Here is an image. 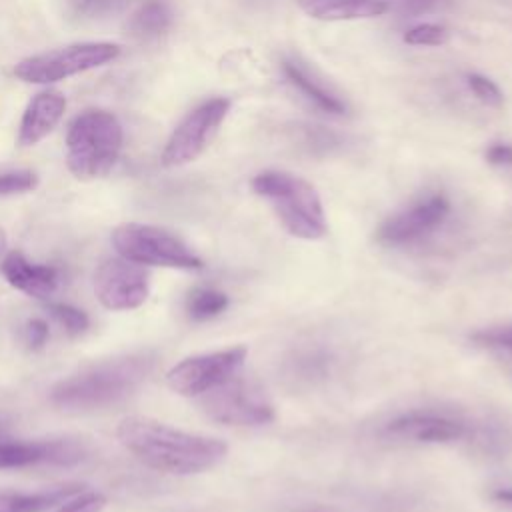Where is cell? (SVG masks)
<instances>
[{
  "mask_svg": "<svg viewBox=\"0 0 512 512\" xmlns=\"http://www.w3.org/2000/svg\"><path fill=\"white\" fill-rule=\"evenodd\" d=\"M116 434L122 446L140 462L170 474H198L210 470L228 450L218 438L184 432L144 416L124 418Z\"/></svg>",
  "mask_w": 512,
  "mask_h": 512,
  "instance_id": "6da1fadb",
  "label": "cell"
},
{
  "mask_svg": "<svg viewBox=\"0 0 512 512\" xmlns=\"http://www.w3.org/2000/svg\"><path fill=\"white\" fill-rule=\"evenodd\" d=\"M154 356L140 352L94 364L60 380L50 390L52 404L66 410H92L116 404L148 378Z\"/></svg>",
  "mask_w": 512,
  "mask_h": 512,
  "instance_id": "7a4b0ae2",
  "label": "cell"
},
{
  "mask_svg": "<svg viewBox=\"0 0 512 512\" xmlns=\"http://www.w3.org/2000/svg\"><path fill=\"white\" fill-rule=\"evenodd\" d=\"M252 190L272 206L288 234L318 240L328 232L322 200L304 178L284 170H264L252 178Z\"/></svg>",
  "mask_w": 512,
  "mask_h": 512,
  "instance_id": "3957f363",
  "label": "cell"
},
{
  "mask_svg": "<svg viewBox=\"0 0 512 512\" xmlns=\"http://www.w3.org/2000/svg\"><path fill=\"white\" fill-rule=\"evenodd\" d=\"M122 150V126L112 112L84 110L66 136V164L80 180L106 176Z\"/></svg>",
  "mask_w": 512,
  "mask_h": 512,
  "instance_id": "277c9868",
  "label": "cell"
},
{
  "mask_svg": "<svg viewBox=\"0 0 512 512\" xmlns=\"http://www.w3.org/2000/svg\"><path fill=\"white\" fill-rule=\"evenodd\" d=\"M116 252L140 266H164L180 270H198L202 260L188 248L184 240L172 232L150 224H120L112 232Z\"/></svg>",
  "mask_w": 512,
  "mask_h": 512,
  "instance_id": "5b68a950",
  "label": "cell"
},
{
  "mask_svg": "<svg viewBox=\"0 0 512 512\" xmlns=\"http://www.w3.org/2000/svg\"><path fill=\"white\" fill-rule=\"evenodd\" d=\"M118 54L120 46L112 42H80L28 56L14 66V74L30 84H52L104 66L118 58Z\"/></svg>",
  "mask_w": 512,
  "mask_h": 512,
  "instance_id": "8992f818",
  "label": "cell"
},
{
  "mask_svg": "<svg viewBox=\"0 0 512 512\" xmlns=\"http://www.w3.org/2000/svg\"><path fill=\"white\" fill-rule=\"evenodd\" d=\"M204 412L222 424L264 426L274 420V406L266 392L238 374L202 394Z\"/></svg>",
  "mask_w": 512,
  "mask_h": 512,
  "instance_id": "52a82bcc",
  "label": "cell"
},
{
  "mask_svg": "<svg viewBox=\"0 0 512 512\" xmlns=\"http://www.w3.org/2000/svg\"><path fill=\"white\" fill-rule=\"evenodd\" d=\"M452 204L446 194L430 192L388 216L376 230L384 246H412L434 236L448 220Z\"/></svg>",
  "mask_w": 512,
  "mask_h": 512,
  "instance_id": "ba28073f",
  "label": "cell"
},
{
  "mask_svg": "<svg viewBox=\"0 0 512 512\" xmlns=\"http://www.w3.org/2000/svg\"><path fill=\"white\" fill-rule=\"evenodd\" d=\"M248 356L246 346L184 358L166 374V384L182 396H202L236 376Z\"/></svg>",
  "mask_w": 512,
  "mask_h": 512,
  "instance_id": "9c48e42d",
  "label": "cell"
},
{
  "mask_svg": "<svg viewBox=\"0 0 512 512\" xmlns=\"http://www.w3.org/2000/svg\"><path fill=\"white\" fill-rule=\"evenodd\" d=\"M384 434L402 442L416 444H452L476 436V426L448 410L414 408L396 414L386 426Z\"/></svg>",
  "mask_w": 512,
  "mask_h": 512,
  "instance_id": "30bf717a",
  "label": "cell"
},
{
  "mask_svg": "<svg viewBox=\"0 0 512 512\" xmlns=\"http://www.w3.org/2000/svg\"><path fill=\"white\" fill-rule=\"evenodd\" d=\"M228 110V98H210L196 106L170 134L162 150V164L174 168L198 158L220 128Z\"/></svg>",
  "mask_w": 512,
  "mask_h": 512,
  "instance_id": "8fae6325",
  "label": "cell"
},
{
  "mask_svg": "<svg viewBox=\"0 0 512 512\" xmlns=\"http://www.w3.org/2000/svg\"><path fill=\"white\" fill-rule=\"evenodd\" d=\"M150 280L144 266L126 258H106L94 276V292L108 310H132L148 298Z\"/></svg>",
  "mask_w": 512,
  "mask_h": 512,
  "instance_id": "7c38bea8",
  "label": "cell"
},
{
  "mask_svg": "<svg viewBox=\"0 0 512 512\" xmlns=\"http://www.w3.org/2000/svg\"><path fill=\"white\" fill-rule=\"evenodd\" d=\"M82 450L68 440H10L0 436V468H22L40 462L68 464L80 458Z\"/></svg>",
  "mask_w": 512,
  "mask_h": 512,
  "instance_id": "4fadbf2b",
  "label": "cell"
},
{
  "mask_svg": "<svg viewBox=\"0 0 512 512\" xmlns=\"http://www.w3.org/2000/svg\"><path fill=\"white\" fill-rule=\"evenodd\" d=\"M0 270L10 286L34 298L50 296L60 282V272L54 266L30 262L22 252H8L0 260Z\"/></svg>",
  "mask_w": 512,
  "mask_h": 512,
  "instance_id": "5bb4252c",
  "label": "cell"
},
{
  "mask_svg": "<svg viewBox=\"0 0 512 512\" xmlns=\"http://www.w3.org/2000/svg\"><path fill=\"white\" fill-rule=\"evenodd\" d=\"M66 110V98L58 90H44L36 94L20 122L18 130V142L22 146H34L42 138H46L54 126L60 122L62 114Z\"/></svg>",
  "mask_w": 512,
  "mask_h": 512,
  "instance_id": "9a60e30c",
  "label": "cell"
},
{
  "mask_svg": "<svg viewBox=\"0 0 512 512\" xmlns=\"http://www.w3.org/2000/svg\"><path fill=\"white\" fill-rule=\"evenodd\" d=\"M308 16L316 20H358L382 16L388 10L386 0H296Z\"/></svg>",
  "mask_w": 512,
  "mask_h": 512,
  "instance_id": "2e32d148",
  "label": "cell"
},
{
  "mask_svg": "<svg viewBox=\"0 0 512 512\" xmlns=\"http://www.w3.org/2000/svg\"><path fill=\"white\" fill-rule=\"evenodd\" d=\"M84 484H64L56 488L24 492H0V512H42L60 506L84 492Z\"/></svg>",
  "mask_w": 512,
  "mask_h": 512,
  "instance_id": "e0dca14e",
  "label": "cell"
},
{
  "mask_svg": "<svg viewBox=\"0 0 512 512\" xmlns=\"http://www.w3.org/2000/svg\"><path fill=\"white\" fill-rule=\"evenodd\" d=\"M282 70L284 76L288 78V82L304 94V98H308L318 110L326 112V114H344L346 112V104L344 100L332 92L330 88H326L322 82H318L306 68H302L298 62L294 60H284L282 62Z\"/></svg>",
  "mask_w": 512,
  "mask_h": 512,
  "instance_id": "ac0fdd59",
  "label": "cell"
},
{
  "mask_svg": "<svg viewBox=\"0 0 512 512\" xmlns=\"http://www.w3.org/2000/svg\"><path fill=\"white\" fill-rule=\"evenodd\" d=\"M128 26L138 38H158L172 26V10L162 0H148L132 14Z\"/></svg>",
  "mask_w": 512,
  "mask_h": 512,
  "instance_id": "d6986e66",
  "label": "cell"
},
{
  "mask_svg": "<svg viewBox=\"0 0 512 512\" xmlns=\"http://www.w3.org/2000/svg\"><path fill=\"white\" fill-rule=\"evenodd\" d=\"M230 300L222 290L216 288H194L186 298V312L192 320H208L222 314Z\"/></svg>",
  "mask_w": 512,
  "mask_h": 512,
  "instance_id": "ffe728a7",
  "label": "cell"
},
{
  "mask_svg": "<svg viewBox=\"0 0 512 512\" xmlns=\"http://www.w3.org/2000/svg\"><path fill=\"white\" fill-rule=\"evenodd\" d=\"M470 340L484 350H492L498 354H506L512 358V322L486 326L470 334Z\"/></svg>",
  "mask_w": 512,
  "mask_h": 512,
  "instance_id": "44dd1931",
  "label": "cell"
},
{
  "mask_svg": "<svg viewBox=\"0 0 512 512\" xmlns=\"http://www.w3.org/2000/svg\"><path fill=\"white\" fill-rule=\"evenodd\" d=\"M48 312L54 316V320L64 326V330L72 336L84 332L88 328V316L86 312L70 306V304H62V302H50L46 304Z\"/></svg>",
  "mask_w": 512,
  "mask_h": 512,
  "instance_id": "7402d4cb",
  "label": "cell"
},
{
  "mask_svg": "<svg viewBox=\"0 0 512 512\" xmlns=\"http://www.w3.org/2000/svg\"><path fill=\"white\" fill-rule=\"evenodd\" d=\"M450 38V32L440 24H418L404 34V42L412 46H442Z\"/></svg>",
  "mask_w": 512,
  "mask_h": 512,
  "instance_id": "603a6c76",
  "label": "cell"
},
{
  "mask_svg": "<svg viewBox=\"0 0 512 512\" xmlns=\"http://www.w3.org/2000/svg\"><path fill=\"white\" fill-rule=\"evenodd\" d=\"M38 178L30 170H10V172H0V196H12V194H22L32 188H36Z\"/></svg>",
  "mask_w": 512,
  "mask_h": 512,
  "instance_id": "cb8c5ba5",
  "label": "cell"
},
{
  "mask_svg": "<svg viewBox=\"0 0 512 512\" xmlns=\"http://www.w3.org/2000/svg\"><path fill=\"white\" fill-rule=\"evenodd\" d=\"M466 82H468V88L474 92V96L484 102L486 106H492V108H500L502 102H504V96L500 92V88L486 76L482 74H468L466 76Z\"/></svg>",
  "mask_w": 512,
  "mask_h": 512,
  "instance_id": "d4e9b609",
  "label": "cell"
},
{
  "mask_svg": "<svg viewBox=\"0 0 512 512\" xmlns=\"http://www.w3.org/2000/svg\"><path fill=\"white\" fill-rule=\"evenodd\" d=\"M106 504V498L96 492H82L74 496L72 500L60 504L56 512H102Z\"/></svg>",
  "mask_w": 512,
  "mask_h": 512,
  "instance_id": "484cf974",
  "label": "cell"
},
{
  "mask_svg": "<svg viewBox=\"0 0 512 512\" xmlns=\"http://www.w3.org/2000/svg\"><path fill=\"white\" fill-rule=\"evenodd\" d=\"M48 334H50L48 324L40 318H32L24 326V342L28 344V348H34V350L42 348L48 340Z\"/></svg>",
  "mask_w": 512,
  "mask_h": 512,
  "instance_id": "4316f807",
  "label": "cell"
},
{
  "mask_svg": "<svg viewBox=\"0 0 512 512\" xmlns=\"http://www.w3.org/2000/svg\"><path fill=\"white\" fill-rule=\"evenodd\" d=\"M122 2L124 0H76V6H78V12L86 16H102L118 10Z\"/></svg>",
  "mask_w": 512,
  "mask_h": 512,
  "instance_id": "83f0119b",
  "label": "cell"
},
{
  "mask_svg": "<svg viewBox=\"0 0 512 512\" xmlns=\"http://www.w3.org/2000/svg\"><path fill=\"white\" fill-rule=\"evenodd\" d=\"M442 4V0H396V10L402 16H422L434 8H438Z\"/></svg>",
  "mask_w": 512,
  "mask_h": 512,
  "instance_id": "f1b7e54d",
  "label": "cell"
},
{
  "mask_svg": "<svg viewBox=\"0 0 512 512\" xmlns=\"http://www.w3.org/2000/svg\"><path fill=\"white\" fill-rule=\"evenodd\" d=\"M486 160L492 166H512V144L496 142L486 150Z\"/></svg>",
  "mask_w": 512,
  "mask_h": 512,
  "instance_id": "f546056e",
  "label": "cell"
},
{
  "mask_svg": "<svg viewBox=\"0 0 512 512\" xmlns=\"http://www.w3.org/2000/svg\"><path fill=\"white\" fill-rule=\"evenodd\" d=\"M490 498L506 508H512V486H496L490 490Z\"/></svg>",
  "mask_w": 512,
  "mask_h": 512,
  "instance_id": "4dcf8cb0",
  "label": "cell"
},
{
  "mask_svg": "<svg viewBox=\"0 0 512 512\" xmlns=\"http://www.w3.org/2000/svg\"><path fill=\"white\" fill-rule=\"evenodd\" d=\"M6 256V236H4V232L0 230V260Z\"/></svg>",
  "mask_w": 512,
  "mask_h": 512,
  "instance_id": "1f68e13d",
  "label": "cell"
}]
</instances>
